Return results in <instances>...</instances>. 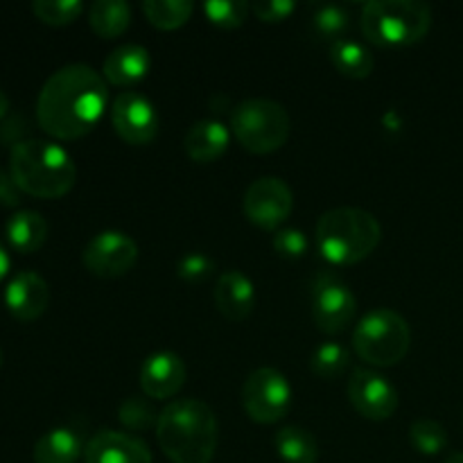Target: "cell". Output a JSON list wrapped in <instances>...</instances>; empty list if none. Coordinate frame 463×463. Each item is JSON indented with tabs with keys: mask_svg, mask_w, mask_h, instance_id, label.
I'll use <instances>...</instances> for the list:
<instances>
[{
	"mask_svg": "<svg viewBox=\"0 0 463 463\" xmlns=\"http://www.w3.org/2000/svg\"><path fill=\"white\" fill-rule=\"evenodd\" d=\"M9 265H12V260H9V253H7V249H5L3 244H0V283H3V280H5V276H7V271H9Z\"/></svg>",
	"mask_w": 463,
	"mask_h": 463,
	"instance_id": "cell-36",
	"label": "cell"
},
{
	"mask_svg": "<svg viewBox=\"0 0 463 463\" xmlns=\"http://www.w3.org/2000/svg\"><path fill=\"white\" fill-rule=\"evenodd\" d=\"M357 315V298L348 285L324 279L312 294V319L326 335H339Z\"/></svg>",
	"mask_w": 463,
	"mask_h": 463,
	"instance_id": "cell-12",
	"label": "cell"
},
{
	"mask_svg": "<svg viewBox=\"0 0 463 463\" xmlns=\"http://www.w3.org/2000/svg\"><path fill=\"white\" fill-rule=\"evenodd\" d=\"M120 420L129 430H147L149 425L156 423L158 414L152 410L147 401L134 396L120 405Z\"/></svg>",
	"mask_w": 463,
	"mask_h": 463,
	"instance_id": "cell-32",
	"label": "cell"
},
{
	"mask_svg": "<svg viewBox=\"0 0 463 463\" xmlns=\"http://www.w3.org/2000/svg\"><path fill=\"white\" fill-rule=\"evenodd\" d=\"M411 346L410 324L389 307L366 312L353 333V348L373 366H393L405 360Z\"/></svg>",
	"mask_w": 463,
	"mask_h": 463,
	"instance_id": "cell-7",
	"label": "cell"
},
{
	"mask_svg": "<svg viewBox=\"0 0 463 463\" xmlns=\"http://www.w3.org/2000/svg\"><path fill=\"white\" fill-rule=\"evenodd\" d=\"M317 247L333 265H355L364 260L383 238L380 222L369 211L353 206L326 211L317 222Z\"/></svg>",
	"mask_w": 463,
	"mask_h": 463,
	"instance_id": "cell-4",
	"label": "cell"
},
{
	"mask_svg": "<svg viewBox=\"0 0 463 463\" xmlns=\"http://www.w3.org/2000/svg\"><path fill=\"white\" fill-rule=\"evenodd\" d=\"M32 12L45 25L61 27L81 16L84 3H80V0H36L32 5Z\"/></svg>",
	"mask_w": 463,
	"mask_h": 463,
	"instance_id": "cell-29",
	"label": "cell"
},
{
	"mask_svg": "<svg viewBox=\"0 0 463 463\" xmlns=\"http://www.w3.org/2000/svg\"><path fill=\"white\" fill-rule=\"evenodd\" d=\"M84 448L75 430L54 428L36 441L34 463H77Z\"/></svg>",
	"mask_w": 463,
	"mask_h": 463,
	"instance_id": "cell-21",
	"label": "cell"
},
{
	"mask_svg": "<svg viewBox=\"0 0 463 463\" xmlns=\"http://www.w3.org/2000/svg\"><path fill=\"white\" fill-rule=\"evenodd\" d=\"M111 125L125 143L143 147L156 138L161 120H158L156 107L145 95L136 90H122L113 99Z\"/></svg>",
	"mask_w": 463,
	"mask_h": 463,
	"instance_id": "cell-11",
	"label": "cell"
},
{
	"mask_svg": "<svg viewBox=\"0 0 463 463\" xmlns=\"http://www.w3.org/2000/svg\"><path fill=\"white\" fill-rule=\"evenodd\" d=\"M220 425L206 402L181 398L158 414L156 439L172 463H211L217 450Z\"/></svg>",
	"mask_w": 463,
	"mask_h": 463,
	"instance_id": "cell-2",
	"label": "cell"
},
{
	"mask_svg": "<svg viewBox=\"0 0 463 463\" xmlns=\"http://www.w3.org/2000/svg\"><path fill=\"white\" fill-rule=\"evenodd\" d=\"M149 72V52L143 45H120L102 66V77L113 86H131Z\"/></svg>",
	"mask_w": 463,
	"mask_h": 463,
	"instance_id": "cell-19",
	"label": "cell"
},
{
	"mask_svg": "<svg viewBox=\"0 0 463 463\" xmlns=\"http://www.w3.org/2000/svg\"><path fill=\"white\" fill-rule=\"evenodd\" d=\"M215 306L224 319L235 321V324L249 319L256 307L253 280L238 269L224 271L215 285Z\"/></svg>",
	"mask_w": 463,
	"mask_h": 463,
	"instance_id": "cell-17",
	"label": "cell"
},
{
	"mask_svg": "<svg viewBox=\"0 0 463 463\" xmlns=\"http://www.w3.org/2000/svg\"><path fill=\"white\" fill-rule=\"evenodd\" d=\"M50 288L36 271H21L14 276L5 289V306L18 321H34L48 310Z\"/></svg>",
	"mask_w": 463,
	"mask_h": 463,
	"instance_id": "cell-15",
	"label": "cell"
},
{
	"mask_svg": "<svg viewBox=\"0 0 463 463\" xmlns=\"http://www.w3.org/2000/svg\"><path fill=\"white\" fill-rule=\"evenodd\" d=\"M131 23V7L125 0H95L89 7V25L102 39L125 34Z\"/></svg>",
	"mask_w": 463,
	"mask_h": 463,
	"instance_id": "cell-22",
	"label": "cell"
},
{
	"mask_svg": "<svg viewBox=\"0 0 463 463\" xmlns=\"http://www.w3.org/2000/svg\"><path fill=\"white\" fill-rule=\"evenodd\" d=\"M274 446L285 463H317L319 459L317 439L298 425H288V428L279 430L274 437Z\"/></svg>",
	"mask_w": 463,
	"mask_h": 463,
	"instance_id": "cell-24",
	"label": "cell"
},
{
	"mask_svg": "<svg viewBox=\"0 0 463 463\" xmlns=\"http://www.w3.org/2000/svg\"><path fill=\"white\" fill-rule=\"evenodd\" d=\"M138 260V244L122 231H102L84 247L81 262L98 279H120Z\"/></svg>",
	"mask_w": 463,
	"mask_h": 463,
	"instance_id": "cell-9",
	"label": "cell"
},
{
	"mask_svg": "<svg viewBox=\"0 0 463 463\" xmlns=\"http://www.w3.org/2000/svg\"><path fill=\"white\" fill-rule=\"evenodd\" d=\"M194 12V5L190 0H145L143 14L154 27L158 30H176L185 25Z\"/></svg>",
	"mask_w": 463,
	"mask_h": 463,
	"instance_id": "cell-25",
	"label": "cell"
},
{
	"mask_svg": "<svg viewBox=\"0 0 463 463\" xmlns=\"http://www.w3.org/2000/svg\"><path fill=\"white\" fill-rule=\"evenodd\" d=\"M297 9L294 0H258L251 3V14L262 23H283Z\"/></svg>",
	"mask_w": 463,
	"mask_h": 463,
	"instance_id": "cell-34",
	"label": "cell"
},
{
	"mask_svg": "<svg viewBox=\"0 0 463 463\" xmlns=\"http://www.w3.org/2000/svg\"><path fill=\"white\" fill-rule=\"evenodd\" d=\"M231 143V129L220 120H199L184 138L185 154L194 163H213L226 152Z\"/></svg>",
	"mask_w": 463,
	"mask_h": 463,
	"instance_id": "cell-18",
	"label": "cell"
},
{
	"mask_svg": "<svg viewBox=\"0 0 463 463\" xmlns=\"http://www.w3.org/2000/svg\"><path fill=\"white\" fill-rule=\"evenodd\" d=\"M0 366H3V348H0Z\"/></svg>",
	"mask_w": 463,
	"mask_h": 463,
	"instance_id": "cell-39",
	"label": "cell"
},
{
	"mask_svg": "<svg viewBox=\"0 0 463 463\" xmlns=\"http://www.w3.org/2000/svg\"><path fill=\"white\" fill-rule=\"evenodd\" d=\"M330 59H333V66L348 80H366L375 68L373 52L351 39L330 43Z\"/></svg>",
	"mask_w": 463,
	"mask_h": 463,
	"instance_id": "cell-23",
	"label": "cell"
},
{
	"mask_svg": "<svg viewBox=\"0 0 463 463\" xmlns=\"http://www.w3.org/2000/svg\"><path fill=\"white\" fill-rule=\"evenodd\" d=\"M18 202H21V190L16 188L7 172L0 170V206L16 208Z\"/></svg>",
	"mask_w": 463,
	"mask_h": 463,
	"instance_id": "cell-35",
	"label": "cell"
},
{
	"mask_svg": "<svg viewBox=\"0 0 463 463\" xmlns=\"http://www.w3.org/2000/svg\"><path fill=\"white\" fill-rule=\"evenodd\" d=\"M235 140L251 154H271L283 147L292 131V120L283 104L267 98L244 99L231 113Z\"/></svg>",
	"mask_w": 463,
	"mask_h": 463,
	"instance_id": "cell-6",
	"label": "cell"
},
{
	"mask_svg": "<svg viewBox=\"0 0 463 463\" xmlns=\"http://www.w3.org/2000/svg\"><path fill=\"white\" fill-rule=\"evenodd\" d=\"M5 235L14 251L34 253L48 240V222L36 211H16L5 224Z\"/></svg>",
	"mask_w": 463,
	"mask_h": 463,
	"instance_id": "cell-20",
	"label": "cell"
},
{
	"mask_svg": "<svg viewBox=\"0 0 463 463\" xmlns=\"http://www.w3.org/2000/svg\"><path fill=\"white\" fill-rule=\"evenodd\" d=\"M348 23H351V16H348V12L342 5H324L315 14L317 34L333 41V43L344 39V34L348 30Z\"/></svg>",
	"mask_w": 463,
	"mask_h": 463,
	"instance_id": "cell-30",
	"label": "cell"
},
{
	"mask_svg": "<svg viewBox=\"0 0 463 463\" xmlns=\"http://www.w3.org/2000/svg\"><path fill=\"white\" fill-rule=\"evenodd\" d=\"M348 362H351V355H348L346 346L337 342H326L312 353L310 369L315 371V375L324 380H335L348 369Z\"/></svg>",
	"mask_w": 463,
	"mask_h": 463,
	"instance_id": "cell-26",
	"label": "cell"
},
{
	"mask_svg": "<svg viewBox=\"0 0 463 463\" xmlns=\"http://www.w3.org/2000/svg\"><path fill=\"white\" fill-rule=\"evenodd\" d=\"M410 441L420 455L434 457L448 448V432L432 419H419L410 425Z\"/></svg>",
	"mask_w": 463,
	"mask_h": 463,
	"instance_id": "cell-27",
	"label": "cell"
},
{
	"mask_svg": "<svg viewBox=\"0 0 463 463\" xmlns=\"http://www.w3.org/2000/svg\"><path fill=\"white\" fill-rule=\"evenodd\" d=\"M353 407L369 420H387L398 410V392L384 375L369 369L353 371L348 380Z\"/></svg>",
	"mask_w": 463,
	"mask_h": 463,
	"instance_id": "cell-13",
	"label": "cell"
},
{
	"mask_svg": "<svg viewBox=\"0 0 463 463\" xmlns=\"http://www.w3.org/2000/svg\"><path fill=\"white\" fill-rule=\"evenodd\" d=\"M107 102V80L86 63H71L43 84L36 99V120L52 138L77 140L102 120Z\"/></svg>",
	"mask_w": 463,
	"mask_h": 463,
	"instance_id": "cell-1",
	"label": "cell"
},
{
	"mask_svg": "<svg viewBox=\"0 0 463 463\" xmlns=\"http://www.w3.org/2000/svg\"><path fill=\"white\" fill-rule=\"evenodd\" d=\"M84 463H152V452L134 434L102 430L86 443Z\"/></svg>",
	"mask_w": 463,
	"mask_h": 463,
	"instance_id": "cell-14",
	"label": "cell"
},
{
	"mask_svg": "<svg viewBox=\"0 0 463 463\" xmlns=\"http://www.w3.org/2000/svg\"><path fill=\"white\" fill-rule=\"evenodd\" d=\"M185 383V364L176 353H154L140 366V387L147 398L165 401L179 393Z\"/></svg>",
	"mask_w": 463,
	"mask_h": 463,
	"instance_id": "cell-16",
	"label": "cell"
},
{
	"mask_svg": "<svg viewBox=\"0 0 463 463\" xmlns=\"http://www.w3.org/2000/svg\"><path fill=\"white\" fill-rule=\"evenodd\" d=\"M9 176L16 188L30 197L59 199L75 185L77 167L61 145L30 138L12 147Z\"/></svg>",
	"mask_w": 463,
	"mask_h": 463,
	"instance_id": "cell-3",
	"label": "cell"
},
{
	"mask_svg": "<svg viewBox=\"0 0 463 463\" xmlns=\"http://www.w3.org/2000/svg\"><path fill=\"white\" fill-rule=\"evenodd\" d=\"M274 251L285 260H298L307 253V238L298 229H279L274 235Z\"/></svg>",
	"mask_w": 463,
	"mask_h": 463,
	"instance_id": "cell-33",
	"label": "cell"
},
{
	"mask_svg": "<svg viewBox=\"0 0 463 463\" xmlns=\"http://www.w3.org/2000/svg\"><path fill=\"white\" fill-rule=\"evenodd\" d=\"M203 14L213 25L222 27V30H235V27L244 25L251 14V5L244 0H208L203 5Z\"/></svg>",
	"mask_w": 463,
	"mask_h": 463,
	"instance_id": "cell-28",
	"label": "cell"
},
{
	"mask_svg": "<svg viewBox=\"0 0 463 463\" xmlns=\"http://www.w3.org/2000/svg\"><path fill=\"white\" fill-rule=\"evenodd\" d=\"M7 111H9V98H7V95H5V90L0 89V120H3V118L7 116Z\"/></svg>",
	"mask_w": 463,
	"mask_h": 463,
	"instance_id": "cell-37",
	"label": "cell"
},
{
	"mask_svg": "<svg viewBox=\"0 0 463 463\" xmlns=\"http://www.w3.org/2000/svg\"><path fill=\"white\" fill-rule=\"evenodd\" d=\"M215 267V260L208 258L206 253L190 251L179 258V262H176V274H179V279H184L185 283H203L206 279H211Z\"/></svg>",
	"mask_w": 463,
	"mask_h": 463,
	"instance_id": "cell-31",
	"label": "cell"
},
{
	"mask_svg": "<svg viewBox=\"0 0 463 463\" xmlns=\"http://www.w3.org/2000/svg\"><path fill=\"white\" fill-rule=\"evenodd\" d=\"M244 215L262 231H276L285 224L294 206L289 185L279 176H262L244 193Z\"/></svg>",
	"mask_w": 463,
	"mask_h": 463,
	"instance_id": "cell-10",
	"label": "cell"
},
{
	"mask_svg": "<svg viewBox=\"0 0 463 463\" xmlns=\"http://www.w3.org/2000/svg\"><path fill=\"white\" fill-rule=\"evenodd\" d=\"M446 463H463V452H457V455H452Z\"/></svg>",
	"mask_w": 463,
	"mask_h": 463,
	"instance_id": "cell-38",
	"label": "cell"
},
{
	"mask_svg": "<svg viewBox=\"0 0 463 463\" xmlns=\"http://www.w3.org/2000/svg\"><path fill=\"white\" fill-rule=\"evenodd\" d=\"M242 405L251 420L274 425L288 416L292 405V387L280 371L262 366L247 378L242 387Z\"/></svg>",
	"mask_w": 463,
	"mask_h": 463,
	"instance_id": "cell-8",
	"label": "cell"
},
{
	"mask_svg": "<svg viewBox=\"0 0 463 463\" xmlns=\"http://www.w3.org/2000/svg\"><path fill=\"white\" fill-rule=\"evenodd\" d=\"M430 27L432 9L419 0H371L362 7V34L384 48L419 43Z\"/></svg>",
	"mask_w": 463,
	"mask_h": 463,
	"instance_id": "cell-5",
	"label": "cell"
}]
</instances>
